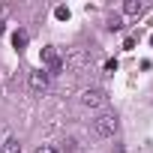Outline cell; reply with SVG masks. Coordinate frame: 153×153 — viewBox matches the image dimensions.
<instances>
[{
    "instance_id": "cell-1",
    "label": "cell",
    "mask_w": 153,
    "mask_h": 153,
    "mask_svg": "<svg viewBox=\"0 0 153 153\" xmlns=\"http://www.w3.org/2000/svg\"><path fill=\"white\" fill-rule=\"evenodd\" d=\"M117 114H99L96 120H93V132L99 135V138H111L114 132H117Z\"/></svg>"
},
{
    "instance_id": "cell-2",
    "label": "cell",
    "mask_w": 153,
    "mask_h": 153,
    "mask_svg": "<svg viewBox=\"0 0 153 153\" xmlns=\"http://www.w3.org/2000/svg\"><path fill=\"white\" fill-rule=\"evenodd\" d=\"M81 105L99 108V105H105V93H102V90H84V93H81Z\"/></svg>"
},
{
    "instance_id": "cell-3",
    "label": "cell",
    "mask_w": 153,
    "mask_h": 153,
    "mask_svg": "<svg viewBox=\"0 0 153 153\" xmlns=\"http://www.w3.org/2000/svg\"><path fill=\"white\" fill-rule=\"evenodd\" d=\"M48 75H51V72H45V69H36V72H30V87H33L36 93H42V90L48 87Z\"/></svg>"
},
{
    "instance_id": "cell-4",
    "label": "cell",
    "mask_w": 153,
    "mask_h": 153,
    "mask_svg": "<svg viewBox=\"0 0 153 153\" xmlns=\"http://www.w3.org/2000/svg\"><path fill=\"white\" fill-rule=\"evenodd\" d=\"M42 63H48V69H51V72H60V60H57V51H54L51 45H45V48H42Z\"/></svg>"
},
{
    "instance_id": "cell-5",
    "label": "cell",
    "mask_w": 153,
    "mask_h": 153,
    "mask_svg": "<svg viewBox=\"0 0 153 153\" xmlns=\"http://www.w3.org/2000/svg\"><path fill=\"white\" fill-rule=\"evenodd\" d=\"M0 153H21V141L18 138H3V144H0Z\"/></svg>"
},
{
    "instance_id": "cell-6",
    "label": "cell",
    "mask_w": 153,
    "mask_h": 153,
    "mask_svg": "<svg viewBox=\"0 0 153 153\" xmlns=\"http://www.w3.org/2000/svg\"><path fill=\"white\" fill-rule=\"evenodd\" d=\"M12 45L21 51V48L27 45V30H15V33H12Z\"/></svg>"
},
{
    "instance_id": "cell-7",
    "label": "cell",
    "mask_w": 153,
    "mask_h": 153,
    "mask_svg": "<svg viewBox=\"0 0 153 153\" xmlns=\"http://www.w3.org/2000/svg\"><path fill=\"white\" fill-rule=\"evenodd\" d=\"M141 9H144V6H141V3H138V0H129V3H126V6H123V12H126V15H138V12H141Z\"/></svg>"
},
{
    "instance_id": "cell-8",
    "label": "cell",
    "mask_w": 153,
    "mask_h": 153,
    "mask_svg": "<svg viewBox=\"0 0 153 153\" xmlns=\"http://www.w3.org/2000/svg\"><path fill=\"white\" fill-rule=\"evenodd\" d=\"M54 15H57V21H69V15H72V12H69V6H57V9H54Z\"/></svg>"
},
{
    "instance_id": "cell-9",
    "label": "cell",
    "mask_w": 153,
    "mask_h": 153,
    "mask_svg": "<svg viewBox=\"0 0 153 153\" xmlns=\"http://www.w3.org/2000/svg\"><path fill=\"white\" fill-rule=\"evenodd\" d=\"M63 153H75V141H72V138L63 141Z\"/></svg>"
},
{
    "instance_id": "cell-10",
    "label": "cell",
    "mask_w": 153,
    "mask_h": 153,
    "mask_svg": "<svg viewBox=\"0 0 153 153\" xmlns=\"http://www.w3.org/2000/svg\"><path fill=\"white\" fill-rule=\"evenodd\" d=\"M108 27H111V30H120V27H123V24H120V15H114V18L108 21Z\"/></svg>"
},
{
    "instance_id": "cell-11",
    "label": "cell",
    "mask_w": 153,
    "mask_h": 153,
    "mask_svg": "<svg viewBox=\"0 0 153 153\" xmlns=\"http://www.w3.org/2000/svg\"><path fill=\"white\" fill-rule=\"evenodd\" d=\"M36 153H57L51 144H42V147H36Z\"/></svg>"
},
{
    "instance_id": "cell-12",
    "label": "cell",
    "mask_w": 153,
    "mask_h": 153,
    "mask_svg": "<svg viewBox=\"0 0 153 153\" xmlns=\"http://www.w3.org/2000/svg\"><path fill=\"white\" fill-rule=\"evenodd\" d=\"M0 33H3V21H0Z\"/></svg>"
},
{
    "instance_id": "cell-13",
    "label": "cell",
    "mask_w": 153,
    "mask_h": 153,
    "mask_svg": "<svg viewBox=\"0 0 153 153\" xmlns=\"http://www.w3.org/2000/svg\"><path fill=\"white\" fill-rule=\"evenodd\" d=\"M150 45H153V36H150Z\"/></svg>"
}]
</instances>
